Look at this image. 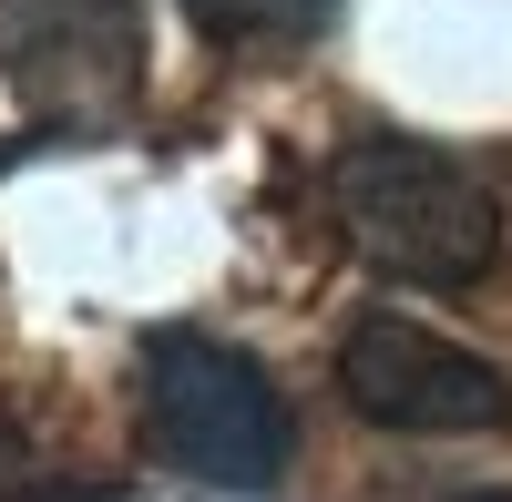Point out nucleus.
<instances>
[{
	"mask_svg": "<svg viewBox=\"0 0 512 502\" xmlns=\"http://www.w3.org/2000/svg\"><path fill=\"white\" fill-rule=\"evenodd\" d=\"M338 390H349L359 421L379 431H502V410H512V380L492 359H472L461 339H441V328H420L400 308H369L349 318V339H338Z\"/></svg>",
	"mask_w": 512,
	"mask_h": 502,
	"instance_id": "obj_3",
	"label": "nucleus"
},
{
	"mask_svg": "<svg viewBox=\"0 0 512 502\" xmlns=\"http://www.w3.org/2000/svg\"><path fill=\"white\" fill-rule=\"evenodd\" d=\"M185 11L216 41H297V31H318L338 0H185Z\"/></svg>",
	"mask_w": 512,
	"mask_h": 502,
	"instance_id": "obj_5",
	"label": "nucleus"
},
{
	"mask_svg": "<svg viewBox=\"0 0 512 502\" xmlns=\"http://www.w3.org/2000/svg\"><path fill=\"white\" fill-rule=\"evenodd\" d=\"M0 82L62 123H103L144 82V0H0Z\"/></svg>",
	"mask_w": 512,
	"mask_h": 502,
	"instance_id": "obj_4",
	"label": "nucleus"
},
{
	"mask_svg": "<svg viewBox=\"0 0 512 502\" xmlns=\"http://www.w3.org/2000/svg\"><path fill=\"white\" fill-rule=\"evenodd\" d=\"M144 431L185 482H216V492H267L297 451L277 380L246 349L195 339V328H164L144 349Z\"/></svg>",
	"mask_w": 512,
	"mask_h": 502,
	"instance_id": "obj_2",
	"label": "nucleus"
},
{
	"mask_svg": "<svg viewBox=\"0 0 512 502\" xmlns=\"http://www.w3.org/2000/svg\"><path fill=\"white\" fill-rule=\"evenodd\" d=\"M0 502H41V462H31V441H21L11 410H0Z\"/></svg>",
	"mask_w": 512,
	"mask_h": 502,
	"instance_id": "obj_6",
	"label": "nucleus"
},
{
	"mask_svg": "<svg viewBox=\"0 0 512 502\" xmlns=\"http://www.w3.org/2000/svg\"><path fill=\"white\" fill-rule=\"evenodd\" d=\"M328 216L349 257L400 287H472L502 257V205L461 154L420 134H359L328 164Z\"/></svg>",
	"mask_w": 512,
	"mask_h": 502,
	"instance_id": "obj_1",
	"label": "nucleus"
}]
</instances>
